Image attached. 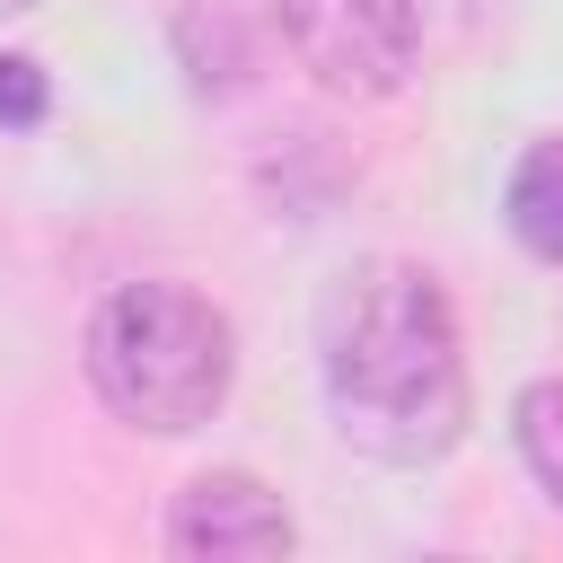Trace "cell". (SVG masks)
I'll return each instance as SVG.
<instances>
[{
	"label": "cell",
	"mask_w": 563,
	"mask_h": 563,
	"mask_svg": "<svg viewBox=\"0 0 563 563\" xmlns=\"http://www.w3.org/2000/svg\"><path fill=\"white\" fill-rule=\"evenodd\" d=\"M334 431L378 466H431L466 431V352L440 282L422 264L369 255L325 290L317 317Z\"/></svg>",
	"instance_id": "6da1fadb"
},
{
	"label": "cell",
	"mask_w": 563,
	"mask_h": 563,
	"mask_svg": "<svg viewBox=\"0 0 563 563\" xmlns=\"http://www.w3.org/2000/svg\"><path fill=\"white\" fill-rule=\"evenodd\" d=\"M229 317L185 282H123L88 317V378L141 431H194L229 396Z\"/></svg>",
	"instance_id": "7a4b0ae2"
},
{
	"label": "cell",
	"mask_w": 563,
	"mask_h": 563,
	"mask_svg": "<svg viewBox=\"0 0 563 563\" xmlns=\"http://www.w3.org/2000/svg\"><path fill=\"white\" fill-rule=\"evenodd\" d=\"M273 26L325 97H396L422 53L413 0H273Z\"/></svg>",
	"instance_id": "3957f363"
},
{
	"label": "cell",
	"mask_w": 563,
	"mask_h": 563,
	"mask_svg": "<svg viewBox=\"0 0 563 563\" xmlns=\"http://www.w3.org/2000/svg\"><path fill=\"white\" fill-rule=\"evenodd\" d=\"M167 545H176V554H194V563L290 554V510H282L255 475L211 466V475H194V484L176 493V510H167Z\"/></svg>",
	"instance_id": "277c9868"
},
{
	"label": "cell",
	"mask_w": 563,
	"mask_h": 563,
	"mask_svg": "<svg viewBox=\"0 0 563 563\" xmlns=\"http://www.w3.org/2000/svg\"><path fill=\"white\" fill-rule=\"evenodd\" d=\"M501 211H510V238H519L537 264H563V132L528 141V158L510 167Z\"/></svg>",
	"instance_id": "5b68a950"
},
{
	"label": "cell",
	"mask_w": 563,
	"mask_h": 563,
	"mask_svg": "<svg viewBox=\"0 0 563 563\" xmlns=\"http://www.w3.org/2000/svg\"><path fill=\"white\" fill-rule=\"evenodd\" d=\"M510 422H519V457H528V475H537V484H545V501L563 510V378L519 387Z\"/></svg>",
	"instance_id": "8992f818"
},
{
	"label": "cell",
	"mask_w": 563,
	"mask_h": 563,
	"mask_svg": "<svg viewBox=\"0 0 563 563\" xmlns=\"http://www.w3.org/2000/svg\"><path fill=\"white\" fill-rule=\"evenodd\" d=\"M44 106H53L44 70H35L26 53H0V123H9V132H26V123H44Z\"/></svg>",
	"instance_id": "52a82bcc"
},
{
	"label": "cell",
	"mask_w": 563,
	"mask_h": 563,
	"mask_svg": "<svg viewBox=\"0 0 563 563\" xmlns=\"http://www.w3.org/2000/svg\"><path fill=\"white\" fill-rule=\"evenodd\" d=\"M18 9H35V0H0V18H18Z\"/></svg>",
	"instance_id": "ba28073f"
}]
</instances>
